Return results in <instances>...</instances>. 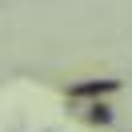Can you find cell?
Here are the masks:
<instances>
[{
    "instance_id": "cell-1",
    "label": "cell",
    "mask_w": 132,
    "mask_h": 132,
    "mask_svg": "<svg viewBox=\"0 0 132 132\" xmlns=\"http://www.w3.org/2000/svg\"><path fill=\"white\" fill-rule=\"evenodd\" d=\"M120 80H80L68 88V96H104V92H116Z\"/></svg>"
},
{
    "instance_id": "cell-2",
    "label": "cell",
    "mask_w": 132,
    "mask_h": 132,
    "mask_svg": "<svg viewBox=\"0 0 132 132\" xmlns=\"http://www.w3.org/2000/svg\"><path fill=\"white\" fill-rule=\"evenodd\" d=\"M88 120H92V124H108V120H112V108H108V104L88 108Z\"/></svg>"
}]
</instances>
